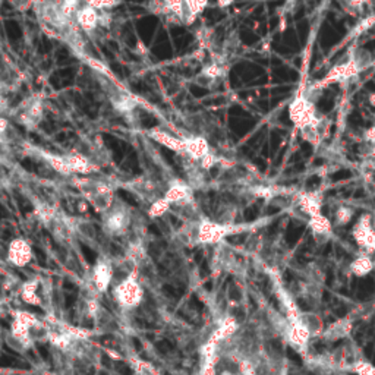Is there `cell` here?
<instances>
[{
	"instance_id": "6da1fadb",
	"label": "cell",
	"mask_w": 375,
	"mask_h": 375,
	"mask_svg": "<svg viewBox=\"0 0 375 375\" xmlns=\"http://www.w3.org/2000/svg\"><path fill=\"white\" fill-rule=\"evenodd\" d=\"M111 296L123 311L135 309L144 299V289L140 283L137 271L111 286Z\"/></svg>"
},
{
	"instance_id": "7a4b0ae2",
	"label": "cell",
	"mask_w": 375,
	"mask_h": 375,
	"mask_svg": "<svg viewBox=\"0 0 375 375\" xmlns=\"http://www.w3.org/2000/svg\"><path fill=\"white\" fill-rule=\"evenodd\" d=\"M133 217L126 205L115 199L113 205L103 214V232L110 238H121L129 232Z\"/></svg>"
},
{
	"instance_id": "3957f363",
	"label": "cell",
	"mask_w": 375,
	"mask_h": 375,
	"mask_svg": "<svg viewBox=\"0 0 375 375\" xmlns=\"http://www.w3.org/2000/svg\"><path fill=\"white\" fill-rule=\"evenodd\" d=\"M289 118L295 128L299 130L305 126L316 125L321 121V116H318L316 113L314 102L308 99L307 94H297L295 100L290 103Z\"/></svg>"
},
{
	"instance_id": "277c9868",
	"label": "cell",
	"mask_w": 375,
	"mask_h": 375,
	"mask_svg": "<svg viewBox=\"0 0 375 375\" xmlns=\"http://www.w3.org/2000/svg\"><path fill=\"white\" fill-rule=\"evenodd\" d=\"M352 238L365 254L375 252V220L372 214H362L352 229Z\"/></svg>"
},
{
	"instance_id": "5b68a950",
	"label": "cell",
	"mask_w": 375,
	"mask_h": 375,
	"mask_svg": "<svg viewBox=\"0 0 375 375\" xmlns=\"http://www.w3.org/2000/svg\"><path fill=\"white\" fill-rule=\"evenodd\" d=\"M283 337L286 339V342L297 353L307 355L309 343H311V339H312V334L307 328V326L302 323V318H301V320H297V321H290Z\"/></svg>"
},
{
	"instance_id": "8992f818",
	"label": "cell",
	"mask_w": 375,
	"mask_h": 375,
	"mask_svg": "<svg viewBox=\"0 0 375 375\" xmlns=\"http://www.w3.org/2000/svg\"><path fill=\"white\" fill-rule=\"evenodd\" d=\"M6 257L15 267H25L32 259V248L25 239L16 238L9 243Z\"/></svg>"
},
{
	"instance_id": "52a82bcc",
	"label": "cell",
	"mask_w": 375,
	"mask_h": 375,
	"mask_svg": "<svg viewBox=\"0 0 375 375\" xmlns=\"http://www.w3.org/2000/svg\"><path fill=\"white\" fill-rule=\"evenodd\" d=\"M192 191L194 190L190 183L175 180L168 185V188L164 191L163 197L171 205H186V204L194 202Z\"/></svg>"
},
{
	"instance_id": "ba28073f",
	"label": "cell",
	"mask_w": 375,
	"mask_h": 375,
	"mask_svg": "<svg viewBox=\"0 0 375 375\" xmlns=\"http://www.w3.org/2000/svg\"><path fill=\"white\" fill-rule=\"evenodd\" d=\"M352 328H353V318L343 316V318H339V320H336L334 323H331L330 326L324 327L320 337L327 342H337V340H342L349 337V334L352 333Z\"/></svg>"
},
{
	"instance_id": "9c48e42d",
	"label": "cell",
	"mask_w": 375,
	"mask_h": 375,
	"mask_svg": "<svg viewBox=\"0 0 375 375\" xmlns=\"http://www.w3.org/2000/svg\"><path fill=\"white\" fill-rule=\"evenodd\" d=\"M130 191H134L138 197H141L144 201L154 202L159 199V191H160V185L156 180L147 179V178H140L133 182H129L126 185Z\"/></svg>"
},
{
	"instance_id": "30bf717a",
	"label": "cell",
	"mask_w": 375,
	"mask_h": 375,
	"mask_svg": "<svg viewBox=\"0 0 375 375\" xmlns=\"http://www.w3.org/2000/svg\"><path fill=\"white\" fill-rule=\"evenodd\" d=\"M308 226L318 243H324L333 236V223L323 213L308 219Z\"/></svg>"
},
{
	"instance_id": "8fae6325",
	"label": "cell",
	"mask_w": 375,
	"mask_h": 375,
	"mask_svg": "<svg viewBox=\"0 0 375 375\" xmlns=\"http://www.w3.org/2000/svg\"><path fill=\"white\" fill-rule=\"evenodd\" d=\"M183 144H185V157L197 163H199L205 156L211 153L209 141L202 137L183 138Z\"/></svg>"
},
{
	"instance_id": "7c38bea8",
	"label": "cell",
	"mask_w": 375,
	"mask_h": 375,
	"mask_svg": "<svg viewBox=\"0 0 375 375\" xmlns=\"http://www.w3.org/2000/svg\"><path fill=\"white\" fill-rule=\"evenodd\" d=\"M43 111H44V107H43L42 100H39V99L31 100V102L28 100L24 104V110L20 113V118H18V121L21 122V125L32 129L42 122Z\"/></svg>"
},
{
	"instance_id": "4fadbf2b",
	"label": "cell",
	"mask_w": 375,
	"mask_h": 375,
	"mask_svg": "<svg viewBox=\"0 0 375 375\" xmlns=\"http://www.w3.org/2000/svg\"><path fill=\"white\" fill-rule=\"evenodd\" d=\"M296 207L301 210L308 219L323 213V199L316 192H302L296 197Z\"/></svg>"
},
{
	"instance_id": "5bb4252c",
	"label": "cell",
	"mask_w": 375,
	"mask_h": 375,
	"mask_svg": "<svg viewBox=\"0 0 375 375\" xmlns=\"http://www.w3.org/2000/svg\"><path fill=\"white\" fill-rule=\"evenodd\" d=\"M147 135L154 140L156 142L161 144L163 147L172 149V152L178 153V154H182L185 156V144H183V140L180 138H176L173 135H171L168 133H164V130L159 129V128H154V129H149Z\"/></svg>"
},
{
	"instance_id": "9a60e30c",
	"label": "cell",
	"mask_w": 375,
	"mask_h": 375,
	"mask_svg": "<svg viewBox=\"0 0 375 375\" xmlns=\"http://www.w3.org/2000/svg\"><path fill=\"white\" fill-rule=\"evenodd\" d=\"M68 164L70 166L72 172L77 173V175H91V173H96L99 172V166L94 164L88 157L80 154V153H70L65 156Z\"/></svg>"
},
{
	"instance_id": "2e32d148",
	"label": "cell",
	"mask_w": 375,
	"mask_h": 375,
	"mask_svg": "<svg viewBox=\"0 0 375 375\" xmlns=\"http://www.w3.org/2000/svg\"><path fill=\"white\" fill-rule=\"evenodd\" d=\"M75 21L87 32H92L100 24V13L97 9H94L91 6H81L75 15Z\"/></svg>"
},
{
	"instance_id": "e0dca14e",
	"label": "cell",
	"mask_w": 375,
	"mask_h": 375,
	"mask_svg": "<svg viewBox=\"0 0 375 375\" xmlns=\"http://www.w3.org/2000/svg\"><path fill=\"white\" fill-rule=\"evenodd\" d=\"M374 267H375V262L371 258V255L365 254V252H361L359 255H356L352 259L349 270L356 277H365L374 270Z\"/></svg>"
},
{
	"instance_id": "ac0fdd59",
	"label": "cell",
	"mask_w": 375,
	"mask_h": 375,
	"mask_svg": "<svg viewBox=\"0 0 375 375\" xmlns=\"http://www.w3.org/2000/svg\"><path fill=\"white\" fill-rule=\"evenodd\" d=\"M40 156H42V159L44 161L49 163V166L53 168V171H56V172L63 175V176H72L73 175L72 168L68 164L65 156H56V154L46 153V152H40Z\"/></svg>"
},
{
	"instance_id": "d6986e66",
	"label": "cell",
	"mask_w": 375,
	"mask_h": 375,
	"mask_svg": "<svg viewBox=\"0 0 375 375\" xmlns=\"http://www.w3.org/2000/svg\"><path fill=\"white\" fill-rule=\"evenodd\" d=\"M183 2L188 11L186 21H185L186 25H191L197 20V16L201 15L209 5V0H183Z\"/></svg>"
},
{
	"instance_id": "ffe728a7",
	"label": "cell",
	"mask_w": 375,
	"mask_h": 375,
	"mask_svg": "<svg viewBox=\"0 0 375 375\" xmlns=\"http://www.w3.org/2000/svg\"><path fill=\"white\" fill-rule=\"evenodd\" d=\"M302 323L307 326V328L311 331L312 337H320L323 330H324V324L321 316L315 314V312H302Z\"/></svg>"
},
{
	"instance_id": "44dd1931",
	"label": "cell",
	"mask_w": 375,
	"mask_h": 375,
	"mask_svg": "<svg viewBox=\"0 0 375 375\" xmlns=\"http://www.w3.org/2000/svg\"><path fill=\"white\" fill-rule=\"evenodd\" d=\"M111 103H113V107L118 111H122V113H130V111H135L137 109V102L125 92H118L116 96L111 97Z\"/></svg>"
},
{
	"instance_id": "7402d4cb",
	"label": "cell",
	"mask_w": 375,
	"mask_h": 375,
	"mask_svg": "<svg viewBox=\"0 0 375 375\" xmlns=\"http://www.w3.org/2000/svg\"><path fill=\"white\" fill-rule=\"evenodd\" d=\"M355 211L349 205H339L337 210L334 211V223L333 226H346L352 221Z\"/></svg>"
},
{
	"instance_id": "603a6c76",
	"label": "cell",
	"mask_w": 375,
	"mask_h": 375,
	"mask_svg": "<svg viewBox=\"0 0 375 375\" xmlns=\"http://www.w3.org/2000/svg\"><path fill=\"white\" fill-rule=\"evenodd\" d=\"M163 2L166 4V6H167L168 12H171V15H175L176 18H179L180 23L185 24L188 11H186L183 0H163Z\"/></svg>"
},
{
	"instance_id": "cb8c5ba5",
	"label": "cell",
	"mask_w": 375,
	"mask_h": 375,
	"mask_svg": "<svg viewBox=\"0 0 375 375\" xmlns=\"http://www.w3.org/2000/svg\"><path fill=\"white\" fill-rule=\"evenodd\" d=\"M171 207H172V205L168 204V202L164 199V197H160L159 199H156L154 202H152V205H149V209H148V216H149V217H153V219H156V217H161V216H164L168 210H171Z\"/></svg>"
},
{
	"instance_id": "d4e9b609",
	"label": "cell",
	"mask_w": 375,
	"mask_h": 375,
	"mask_svg": "<svg viewBox=\"0 0 375 375\" xmlns=\"http://www.w3.org/2000/svg\"><path fill=\"white\" fill-rule=\"evenodd\" d=\"M352 371L356 375H375V367L364 358L355 361L352 364Z\"/></svg>"
},
{
	"instance_id": "484cf974",
	"label": "cell",
	"mask_w": 375,
	"mask_h": 375,
	"mask_svg": "<svg viewBox=\"0 0 375 375\" xmlns=\"http://www.w3.org/2000/svg\"><path fill=\"white\" fill-rule=\"evenodd\" d=\"M87 6H91L97 11L111 9L121 4V0H82Z\"/></svg>"
},
{
	"instance_id": "4316f807",
	"label": "cell",
	"mask_w": 375,
	"mask_h": 375,
	"mask_svg": "<svg viewBox=\"0 0 375 375\" xmlns=\"http://www.w3.org/2000/svg\"><path fill=\"white\" fill-rule=\"evenodd\" d=\"M147 8L149 12L157 15V16H166L167 18L168 15H171V12H168V9H167L163 0H149Z\"/></svg>"
},
{
	"instance_id": "83f0119b",
	"label": "cell",
	"mask_w": 375,
	"mask_h": 375,
	"mask_svg": "<svg viewBox=\"0 0 375 375\" xmlns=\"http://www.w3.org/2000/svg\"><path fill=\"white\" fill-rule=\"evenodd\" d=\"M217 163H220V157H217L213 152L211 153H209L207 156H205L198 164H199V167H201V171H211V168L217 164Z\"/></svg>"
},
{
	"instance_id": "f1b7e54d",
	"label": "cell",
	"mask_w": 375,
	"mask_h": 375,
	"mask_svg": "<svg viewBox=\"0 0 375 375\" xmlns=\"http://www.w3.org/2000/svg\"><path fill=\"white\" fill-rule=\"evenodd\" d=\"M9 2H11L18 11H27V9L31 8V5H32L31 0H9Z\"/></svg>"
},
{
	"instance_id": "f546056e",
	"label": "cell",
	"mask_w": 375,
	"mask_h": 375,
	"mask_svg": "<svg viewBox=\"0 0 375 375\" xmlns=\"http://www.w3.org/2000/svg\"><path fill=\"white\" fill-rule=\"evenodd\" d=\"M364 141L367 144H375V123L364 133Z\"/></svg>"
},
{
	"instance_id": "4dcf8cb0",
	"label": "cell",
	"mask_w": 375,
	"mask_h": 375,
	"mask_svg": "<svg viewBox=\"0 0 375 375\" xmlns=\"http://www.w3.org/2000/svg\"><path fill=\"white\" fill-rule=\"evenodd\" d=\"M88 63H90V66H91V68H94V69H97V70H100L102 73H106V72H107V69L104 68V65H103L102 62H99V61H94V59H90V61H88Z\"/></svg>"
},
{
	"instance_id": "1f68e13d",
	"label": "cell",
	"mask_w": 375,
	"mask_h": 375,
	"mask_svg": "<svg viewBox=\"0 0 375 375\" xmlns=\"http://www.w3.org/2000/svg\"><path fill=\"white\" fill-rule=\"evenodd\" d=\"M367 153L365 156H368L369 159H374L375 160V144H367Z\"/></svg>"
},
{
	"instance_id": "d6a6232c",
	"label": "cell",
	"mask_w": 375,
	"mask_h": 375,
	"mask_svg": "<svg viewBox=\"0 0 375 375\" xmlns=\"http://www.w3.org/2000/svg\"><path fill=\"white\" fill-rule=\"evenodd\" d=\"M235 0H217V6L219 8H229Z\"/></svg>"
},
{
	"instance_id": "836d02e7",
	"label": "cell",
	"mask_w": 375,
	"mask_h": 375,
	"mask_svg": "<svg viewBox=\"0 0 375 375\" xmlns=\"http://www.w3.org/2000/svg\"><path fill=\"white\" fill-rule=\"evenodd\" d=\"M368 99H369V103H371V104L375 107V92H371Z\"/></svg>"
}]
</instances>
